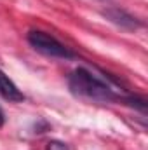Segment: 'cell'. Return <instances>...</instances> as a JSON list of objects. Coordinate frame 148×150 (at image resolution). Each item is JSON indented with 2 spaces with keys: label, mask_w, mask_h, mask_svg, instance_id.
I'll return each mask as SVG.
<instances>
[{
  "label": "cell",
  "mask_w": 148,
  "mask_h": 150,
  "mask_svg": "<svg viewBox=\"0 0 148 150\" xmlns=\"http://www.w3.org/2000/svg\"><path fill=\"white\" fill-rule=\"evenodd\" d=\"M68 87L75 96H82V98L94 100V101H103V103H111V101L129 103L131 101V98H122L106 82L99 80L96 75H92L85 68H77L72 72L68 79Z\"/></svg>",
  "instance_id": "1"
},
{
  "label": "cell",
  "mask_w": 148,
  "mask_h": 150,
  "mask_svg": "<svg viewBox=\"0 0 148 150\" xmlns=\"http://www.w3.org/2000/svg\"><path fill=\"white\" fill-rule=\"evenodd\" d=\"M28 44L38 51L42 52L44 56H49V58H61V59H72L75 54L65 45L61 44L59 40L45 32H40V30H32L28 33Z\"/></svg>",
  "instance_id": "2"
},
{
  "label": "cell",
  "mask_w": 148,
  "mask_h": 150,
  "mask_svg": "<svg viewBox=\"0 0 148 150\" xmlns=\"http://www.w3.org/2000/svg\"><path fill=\"white\" fill-rule=\"evenodd\" d=\"M103 16L108 21H111L113 25H117V26H120L124 30H136V28L143 26V23L140 19H136L132 14H129V12L118 9V7H110V9L103 11Z\"/></svg>",
  "instance_id": "3"
},
{
  "label": "cell",
  "mask_w": 148,
  "mask_h": 150,
  "mask_svg": "<svg viewBox=\"0 0 148 150\" xmlns=\"http://www.w3.org/2000/svg\"><path fill=\"white\" fill-rule=\"evenodd\" d=\"M0 94H2L7 101H14V103L25 100V94L18 89V86L4 74L2 70H0Z\"/></svg>",
  "instance_id": "4"
},
{
  "label": "cell",
  "mask_w": 148,
  "mask_h": 150,
  "mask_svg": "<svg viewBox=\"0 0 148 150\" xmlns=\"http://www.w3.org/2000/svg\"><path fill=\"white\" fill-rule=\"evenodd\" d=\"M45 150H68V145L59 142V140H51L47 145H45Z\"/></svg>",
  "instance_id": "5"
},
{
  "label": "cell",
  "mask_w": 148,
  "mask_h": 150,
  "mask_svg": "<svg viewBox=\"0 0 148 150\" xmlns=\"http://www.w3.org/2000/svg\"><path fill=\"white\" fill-rule=\"evenodd\" d=\"M4 120H5V117H4V112H2V108H0V126L4 124Z\"/></svg>",
  "instance_id": "6"
}]
</instances>
